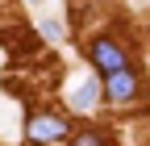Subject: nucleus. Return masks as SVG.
<instances>
[{"label":"nucleus","instance_id":"obj_1","mask_svg":"<svg viewBox=\"0 0 150 146\" xmlns=\"http://www.w3.org/2000/svg\"><path fill=\"white\" fill-rule=\"evenodd\" d=\"M92 59H96V67L108 71V75L125 71V50L112 42V38H96V42H92Z\"/></svg>","mask_w":150,"mask_h":146},{"label":"nucleus","instance_id":"obj_2","mask_svg":"<svg viewBox=\"0 0 150 146\" xmlns=\"http://www.w3.org/2000/svg\"><path fill=\"white\" fill-rule=\"evenodd\" d=\"M29 138H33V142L67 138V121H63V117H54V113H38V117H29Z\"/></svg>","mask_w":150,"mask_h":146},{"label":"nucleus","instance_id":"obj_3","mask_svg":"<svg viewBox=\"0 0 150 146\" xmlns=\"http://www.w3.org/2000/svg\"><path fill=\"white\" fill-rule=\"evenodd\" d=\"M104 92L112 96V100H129V96H134L138 92V79H134V71H117V75H108V84H104Z\"/></svg>","mask_w":150,"mask_h":146},{"label":"nucleus","instance_id":"obj_4","mask_svg":"<svg viewBox=\"0 0 150 146\" xmlns=\"http://www.w3.org/2000/svg\"><path fill=\"white\" fill-rule=\"evenodd\" d=\"M96 100H100V84H96V79H83V84L71 92V104H75V108H92Z\"/></svg>","mask_w":150,"mask_h":146},{"label":"nucleus","instance_id":"obj_5","mask_svg":"<svg viewBox=\"0 0 150 146\" xmlns=\"http://www.w3.org/2000/svg\"><path fill=\"white\" fill-rule=\"evenodd\" d=\"M38 33H42V38H50V42H63V25L54 21V17H46V21L38 25Z\"/></svg>","mask_w":150,"mask_h":146},{"label":"nucleus","instance_id":"obj_6","mask_svg":"<svg viewBox=\"0 0 150 146\" xmlns=\"http://www.w3.org/2000/svg\"><path fill=\"white\" fill-rule=\"evenodd\" d=\"M71 146H108V138H104V134H79Z\"/></svg>","mask_w":150,"mask_h":146},{"label":"nucleus","instance_id":"obj_7","mask_svg":"<svg viewBox=\"0 0 150 146\" xmlns=\"http://www.w3.org/2000/svg\"><path fill=\"white\" fill-rule=\"evenodd\" d=\"M29 4H42V0H29Z\"/></svg>","mask_w":150,"mask_h":146}]
</instances>
